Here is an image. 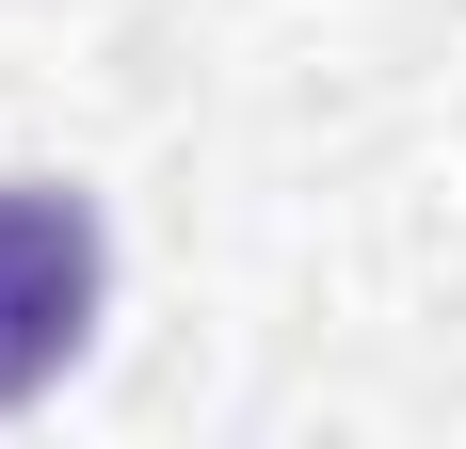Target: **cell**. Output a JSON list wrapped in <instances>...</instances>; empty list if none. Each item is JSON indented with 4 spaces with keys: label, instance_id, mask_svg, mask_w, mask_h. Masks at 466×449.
<instances>
[{
    "label": "cell",
    "instance_id": "cell-1",
    "mask_svg": "<svg viewBox=\"0 0 466 449\" xmlns=\"http://www.w3.org/2000/svg\"><path fill=\"white\" fill-rule=\"evenodd\" d=\"M96 289H113V241L65 177H0V417L48 402L96 337Z\"/></svg>",
    "mask_w": 466,
    "mask_h": 449
}]
</instances>
